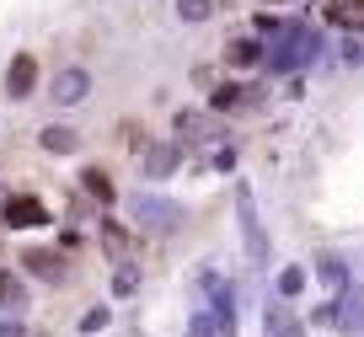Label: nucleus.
<instances>
[{"mask_svg": "<svg viewBox=\"0 0 364 337\" xmlns=\"http://www.w3.org/2000/svg\"><path fill=\"white\" fill-rule=\"evenodd\" d=\"M177 134L188 139V145H209V139H220V124H215V112H204V107H182Z\"/></svg>", "mask_w": 364, "mask_h": 337, "instance_id": "0eeeda50", "label": "nucleus"}, {"mask_svg": "<svg viewBox=\"0 0 364 337\" xmlns=\"http://www.w3.org/2000/svg\"><path fill=\"white\" fill-rule=\"evenodd\" d=\"M353 6H359V11H364V0H353Z\"/></svg>", "mask_w": 364, "mask_h": 337, "instance_id": "b1692460", "label": "nucleus"}, {"mask_svg": "<svg viewBox=\"0 0 364 337\" xmlns=\"http://www.w3.org/2000/svg\"><path fill=\"white\" fill-rule=\"evenodd\" d=\"M316 48H321L316 33H306V27H284V33H279V48L268 54V65L273 70H300V65L316 59Z\"/></svg>", "mask_w": 364, "mask_h": 337, "instance_id": "7ed1b4c3", "label": "nucleus"}, {"mask_svg": "<svg viewBox=\"0 0 364 337\" xmlns=\"http://www.w3.org/2000/svg\"><path fill=\"white\" fill-rule=\"evenodd\" d=\"M80 188H86V198H97V203H113L118 198L113 177H107L102 166H86V171H80Z\"/></svg>", "mask_w": 364, "mask_h": 337, "instance_id": "f8f14e48", "label": "nucleus"}, {"mask_svg": "<svg viewBox=\"0 0 364 337\" xmlns=\"http://www.w3.org/2000/svg\"><path fill=\"white\" fill-rule=\"evenodd\" d=\"M22 268L33 273V279H43V284H65V252H54V247H27V252H22Z\"/></svg>", "mask_w": 364, "mask_h": 337, "instance_id": "39448f33", "label": "nucleus"}, {"mask_svg": "<svg viewBox=\"0 0 364 337\" xmlns=\"http://www.w3.org/2000/svg\"><path fill=\"white\" fill-rule=\"evenodd\" d=\"M0 305H6V311H27V284L16 279V273H6V268H0Z\"/></svg>", "mask_w": 364, "mask_h": 337, "instance_id": "2eb2a0df", "label": "nucleus"}, {"mask_svg": "<svg viewBox=\"0 0 364 337\" xmlns=\"http://www.w3.org/2000/svg\"><path fill=\"white\" fill-rule=\"evenodd\" d=\"M300 289H306V268H284V273H279V294H284V300L300 294Z\"/></svg>", "mask_w": 364, "mask_h": 337, "instance_id": "412c9836", "label": "nucleus"}, {"mask_svg": "<svg viewBox=\"0 0 364 337\" xmlns=\"http://www.w3.org/2000/svg\"><path fill=\"white\" fill-rule=\"evenodd\" d=\"M209 11H215V0H177V16H182V22H204Z\"/></svg>", "mask_w": 364, "mask_h": 337, "instance_id": "aec40b11", "label": "nucleus"}, {"mask_svg": "<svg viewBox=\"0 0 364 337\" xmlns=\"http://www.w3.org/2000/svg\"><path fill=\"white\" fill-rule=\"evenodd\" d=\"M262 332L268 337H306V326H300L284 305H268V311H262Z\"/></svg>", "mask_w": 364, "mask_h": 337, "instance_id": "9b49d317", "label": "nucleus"}, {"mask_svg": "<svg viewBox=\"0 0 364 337\" xmlns=\"http://www.w3.org/2000/svg\"><path fill=\"white\" fill-rule=\"evenodd\" d=\"M327 22H332V27H348V33H359V27H364V11L353 6V0H327Z\"/></svg>", "mask_w": 364, "mask_h": 337, "instance_id": "4468645a", "label": "nucleus"}, {"mask_svg": "<svg viewBox=\"0 0 364 337\" xmlns=\"http://www.w3.org/2000/svg\"><path fill=\"white\" fill-rule=\"evenodd\" d=\"M134 289H139V268H134V257H129V262L113 268V294H134Z\"/></svg>", "mask_w": 364, "mask_h": 337, "instance_id": "6ab92c4d", "label": "nucleus"}, {"mask_svg": "<svg viewBox=\"0 0 364 337\" xmlns=\"http://www.w3.org/2000/svg\"><path fill=\"white\" fill-rule=\"evenodd\" d=\"M247 97H252V86H220V91H209V107L236 112V107H247Z\"/></svg>", "mask_w": 364, "mask_h": 337, "instance_id": "dca6fc26", "label": "nucleus"}, {"mask_svg": "<svg viewBox=\"0 0 364 337\" xmlns=\"http://www.w3.org/2000/svg\"><path fill=\"white\" fill-rule=\"evenodd\" d=\"M268 6H279V0H268Z\"/></svg>", "mask_w": 364, "mask_h": 337, "instance_id": "393cba45", "label": "nucleus"}, {"mask_svg": "<svg viewBox=\"0 0 364 337\" xmlns=\"http://www.w3.org/2000/svg\"><path fill=\"white\" fill-rule=\"evenodd\" d=\"M91 91V70H80V65H65L54 75V86H48V97L59 102V107H70V102H80Z\"/></svg>", "mask_w": 364, "mask_h": 337, "instance_id": "6e6552de", "label": "nucleus"}, {"mask_svg": "<svg viewBox=\"0 0 364 337\" xmlns=\"http://www.w3.org/2000/svg\"><path fill=\"white\" fill-rule=\"evenodd\" d=\"M102 252H107V257H113V262H129V236H124V230H118L113 220L102 225Z\"/></svg>", "mask_w": 364, "mask_h": 337, "instance_id": "f3484780", "label": "nucleus"}, {"mask_svg": "<svg viewBox=\"0 0 364 337\" xmlns=\"http://www.w3.org/2000/svg\"><path fill=\"white\" fill-rule=\"evenodd\" d=\"M0 225L6 230H38V225H48V209L33 193H6L0 198Z\"/></svg>", "mask_w": 364, "mask_h": 337, "instance_id": "20e7f679", "label": "nucleus"}, {"mask_svg": "<svg viewBox=\"0 0 364 337\" xmlns=\"http://www.w3.org/2000/svg\"><path fill=\"white\" fill-rule=\"evenodd\" d=\"M38 86V59L33 54H11V65H6V97L11 102H27Z\"/></svg>", "mask_w": 364, "mask_h": 337, "instance_id": "423d86ee", "label": "nucleus"}, {"mask_svg": "<svg viewBox=\"0 0 364 337\" xmlns=\"http://www.w3.org/2000/svg\"><path fill=\"white\" fill-rule=\"evenodd\" d=\"M236 220H241V241H247V262L262 268V262H268V230H262V220H257V198H252L247 182L236 188Z\"/></svg>", "mask_w": 364, "mask_h": 337, "instance_id": "f257e3e1", "label": "nucleus"}, {"mask_svg": "<svg viewBox=\"0 0 364 337\" xmlns=\"http://www.w3.org/2000/svg\"><path fill=\"white\" fill-rule=\"evenodd\" d=\"M129 214H134L145 230H156V236H171V230H182V203L156 198V193H134V198H129Z\"/></svg>", "mask_w": 364, "mask_h": 337, "instance_id": "f03ea898", "label": "nucleus"}, {"mask_svg": "<svg viewBox=\"0 0 364 337\" xmlns=\"http://www.w3.org/2000/svg\"><path fill=\"white\" fill-rule=\"evenodd\" d=\"M316 279L327 284V289H343V284H348V268H343L338 257H316Z\"/></svg>", "mask_w": 364, "mask_h": 337, "instance_id": "a211bd4d", "label": "nucleus"}, {"mask_svg": "<svg viewBox=\"0 0 364 337\" xmlns=\"http://www.w3.org/2000/svg\"><path fill=\"white\" fill-rule=\"evenodd\" d=\"M38 145H43L48 156H75V150H80V134H75L70 124H48L43 134H38Z\"/></svg>", "mask_w": 364, "mask_h": 337, "instance_id": "1a4fd4ad", "label": "nucleus"}, {"mask_svg": "<svg viewBox=\"0 0 364 337\" xmlns=\"http://www.w3.org/2000/svg\"><path fill=\"white\" fill-rule=\"evenodd\" d=\"M182 161V145H150L145 150V177H171Z\"/></svg>", "mask_w": 364, "mask_h": 337, "instance_id": "9d476101", "label": "nucleus"}, {"mask_svg": "<svg viewBox=\"0 0 364 337\" xmlns=\"http://www.w3.org/2000/svg\"><path fill=\"white\" fill-rule=\"evenodd\" d=\"M0 337H22V326H16V321H0Z\"/></svg>", "mask_w": 364, "mask_h": 337, "instance_id": "5701e85b", "label": "nucleus"}, {"mask_svg": "<svg viewBox=\"0 0 364 337\" xmlns=\"http://www.w3.org/2000/svg\"><path fill=\"white\" fill-rule=\"evenodd\" d=\"M107 321H113V311H107V305H97V311H86V316H80V332H102Z\"/></svg>", "mask_w": 364, "mask_h": 337, "instance_id": "4be33fe9", "label": "nucleus"}, {"mask_svg": "<svg viewBox=\"0 0 364 337\" xmlns=\"http://www.w3.org/2000/svg\"><path fill=\"white\" fill-rule=\"evenodd\" d=\"M262 59L268 54H262L257 38H236V43L225 48V65H236V70H252V65H262Z\"/></svg>", "mask_w": 364, "mask_h": 337, "instance_id": "ddd939ff", "label": "nucleus"}]
</instances>
